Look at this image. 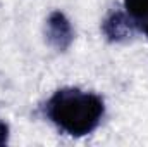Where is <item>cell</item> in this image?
<instances>
[{"label": "cell", "instance_id": "cell-1", "mask_svg": "<svg viewBox=\"0 0 148 147\" xmlns=\"http://www.w3.org/2000/svg\"><path fill=\"white\" fill-rule=\"evenodd\" d=\"M45 114L64 133L84 137L95 132L105 114L103 99L79 88H60L45 104Z\"/></svg>", "mask_w": 148, "mask_h": 147}, {"label": "cell", "instance_id": "cell-2", "mask_svg": "<svg viewBox=\"0 0 148 147\" xmlns=\"http://www.w3.org/2000/svg\"><path fill=\"white\" fill-rule=\"evenodd\" d=\"M45 38L47 43L57 50V52H66L74 40V30L67 16L60 10H53L45 24Z\"/></svg>", "mask_w": 148, "mask_h": 147}, {"label": "cell", "instance_id": "cell-3", "mask_svg": "<svg viewBox=\"0 0 148 147\" xmlns=\"http://www.w3.org/2000/svg\"><path fill=\"white\" fill-rule=\"evenodd\" d=\"M134 26L129 19V16L126 14V10H115L102 23V33L109 42H124L127 38L133 37L134 33Z\"/></svg>", "mask_w": 148, "mask_h": 147}, {"label": "cell", "instance_id": "cell-4", "mask_svg": "<svg viewBox=\"0 0 148 147\" xmlns=\"http://www.w3.org/2000/svg\"><path fill=\"white\" fill-rule=\"evenodd\" d=\"M124 9L134 30L148 38V0H124Z\"/></svg>", "mask_w": 148, "mask_h": 147}, {"label": "cell", "instance_id": "cell-5", "mask_svg": "<svg viewBox=\"0 0 148 147\" xmlns=\"http://www.w3.org/2000/svg\"><path fill=\"white\" fill-rule=\"evenodd\" d=\"M9 142V125L0 119V146H5Z\"/></svg>", "mask_w": 148, "mask_h": 147}]
</instances>
